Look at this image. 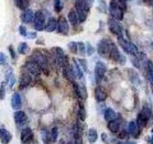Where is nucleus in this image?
<instances>
[{
    "instance_id": "obj_1",
    "label": "nucleus",
    "mask_w": 153,
    "mask_h": 144,
    "mask_svg": "<svg viewBox=\"0 0 153 144\" xmlns=\"http://www.w3.org/2000/svg\"><path fill=\"white\" fill-rule=\"evenodd\" d=\"M91 3L87 0H76V13L79 22H84L87 18L88 12L90 11Z\"/></svg>"
},
{
    "instance_id": "obj_2",
    "label": "nucleus",
    "mask_w": 153,
    "mask_h": 144,
    "mask_svg": "<svg viewBox=\"0 0 153 144\" xmlns=\"http://www.w3.org/2000/svg\"><path fill=\"white\" fill-rule=\"evenodd\" d=\"M31 60L33 62H35L36 64H38V66L40 67L41 70L44 72L45 74L49 73V62L47 60V57L45 56V54L39 50H35L33 52Z\"/></svg>"
},
{
    "instance_id": "obj_3",
    "label": "nucleus",
    "mask_w": 153,
    "mask_h": 144,
    "mask_svg": "<svg viewBox=\"0 0 153 144\" xmlns=\"http://www.w3.org/2000/svg\"><path fill=\"white\" fill-rule=\"evenodd\" d=\"M118 42L120 46L122 47V49L126 53V54L130 55L132 57H135L139 55V50L137 46L134 44L133 42L128 41L126 40H124L123 38H118Z\"/></svg>"
},
{
    "instance_id": "obj_4",
    "label": "nucleus",
    "mask_w": 153,
    "mask_h": 144,
    "mask_svg": "<svg viewBox=\"0 0 153 144\" xmlns=\"http://www.w3.org/2000/svg\"><path fill=\"white\" fill-rule=\"evenodd\" d=\"M112 41H110L107 38H102L98 42L97 45V50L98 54L104 59H109V54H110V47H111Z\"/></svg>"
},
{
    "instance_id": "obj_5",
    "label": "nucleus",
    "mask_w": 153,
    "mask_h": 144,
    "mask_svg": "<svg viewBox=\"0 0 153 144\" xmlns=\"http://www.w3.org/2000/svg\"><path fill=\"white\" fill-rule=\"evenodd\" d=\"M33 27L35 30L36 31H42L43 29L45 27V16H44V13L40 10L36 12L35 16H33Z\"/></svg>"
},
{
    "instance_id": "obj_6",
    "label": "nucleus",
    "mask_w": 153,
    "mask_h": 144,
    "mask_svg": "<svg viewBox=\"0 0 153 144\" xmlns=\"http://www.w3.org/2000/svg\"><path fill=\"white\" fill-rule=\"evenodd\" d=\"M108 29L109 31L111 32L114 35H116L118 37V38H123V27L121 25L119 20L115 18L110 17L108 19Z\"/></svg>"
},
{
    "instance_id": "obj_7",
    "label": "nucleus",
    "mask_w": 153,
    "mask_h": 144,
    "mask_svg": "<svg viewBox=\"0 0 153 144\" xmlns=\"http://www.w3.org/2000/svg\"><path fill=\"white\" fill-rule=\"evenodd\" d=\"M53 51H54V58L56 64L59 67L63 68L66 65V62H67V57L64 54V51L60 47H54L53 48Z\"/></svg>"
},
{
    "instance_id": "obj_8",
    "label": "nucleus",
    "mask_w": 153,
    "mask_h": 144,
    "mask_svg": "<svg viewBox=\"0 0 153 144\" xmlns=\"http://www.w3.org/2000/svg\"><path fill=\"white\" fill-rule=\"evenodd\" d=\"M23 69L25 71H27L28 73H30L32 76H36V77L39 76L42 72L41 68L38 66V64H36L35 62H33L32 60L29 61V62L27 61L25 62V64H24V66H23Z\"/></svg>"
},
{
    "instance_id": "obj_9",
    "label": "nucleus",
    "mask_w": 153,
    "mask_h": 144,
    "mask_svg": "<svg viewBox=\"0 0 153 144\" xmlns=\"http://www.w3.org/2000/svg\"><path fill=\"white\" fill-rule=\"evenodd\" d=\"M107 71V67L102 62H97L95 65V79L97 84H100V82L103 79V77Z\"/></svg>"
},
{
    "instance_id": "obj_10",
    "label": "nucleus",
    "mask_w": 153,
    "mask_h": 144,
    "mask_svg": "<svg viewBox=\"0 0 153 144\" xmlns=\"http://www.w3.org/2000/svg\"><path fill=\"white\" fill-rule=\"evenodd\" d=\"M109 14L112 18L117 19V20L121 21L123 18V10L119 6V5L115 4L113 2H110L109 5Z\"/></svg>"
},
{
    "instance_id": "obj_11",
    "label": "nucleus",
    "mask_w": 153,
    "mask_h": 144,
    "mask_svg": "<svg viewBox=\"0 0 153 144\" xmlns=\"http://www.w3.org/2000/svg\"><path fill=\"white\" fill-rule=\"evenodd\" d=\"M73 84V88L75 90V93L78 97L81 100H85L87 98V89H86V86L84 84H79L76 82H74Z\"/></svg>"
},
{
    "instance_id": "obj_12",
    "label": "nucleus",
    "mask_w": 153,
    "mask_h": 144,
    "mask_svg": "<svg viewBox=\"0 0 153 144\" xmlns=\"http://www.w3.org/2000/svg\"><path fill=\"white\" fill-rule=\"evenodd\" d=\"M13 119H14V122H16V124L18 127H22L24 125H26L28 117H27V114L25 112L18 110L13 113Z\"/></svg>"
},
{
    "instance_id": "obj_13",
    "label": "nucleus",
    "mask_w": 153,
    "mask_h": 144,
    "mask_svg": "<svg viewBox=\"0 0 153 144\" xmlns=\"http://www.w3.org/2000/svg\"><path fill=\"white\" fill-rule=\"evenodd\" d=\"M57 32L61 35H68L69 33V23L66 20V18L64 16H60L57 20Z\"/></svg>"
},
{
    "instance_id": "obj_14",
    "label": "nucleus",
    "mask_w": 153,
    "mask_h": 144,
    "mask_svg": "<svg viewBox=\"0 0 153 144\" xmlns=\"http://www.w3.org/2000/svg\"><path fill=\"white\" fill-rule=\"evenodd\" d=\"M63 76L65 79H67L69 82H71V83L76 82V76L74 66L72 64H66L63 67Z\"/></svg>"
},
{
    "instance_id": "obj_15",
    "label": "nucleus",
    "mask_w": 153,
    "mask_h": 144,
    "mask_svg": "<svg viewBox=\"0 0 153 144\" xmlns=\"http://www.w3.org/2000/svg\"><path fill=\"white\" fill-rule=\"evenodd\" d=\"M32 81H33L32 75L30 73H28L27 71L24 70L20 76V80H19V88L23 89V88H28V86L31 85Z\"/></svg>"
},
{
    "instance_id": "obj_16",
    "label": "nucleus",
    "mask_w": 153,
    "mask_h": 144,
    "mask_svg": "<svg viewBox=\"0 0 153 144\" xmlns=\"http://www.w3.org/2000/svg\"><path fill=\"white\" fill-rule=\"evenodd\" d=\"M33 134L30 127H25L24 129H22L20 134V139L23 144L30 143L33 140Z\"/></svg>"
},
{
    "instance_id": "obj_17",
    "label": "nucleus",
    "mask_w": 153,
    "mask_h": 144,
    "mask_svg": "<svg viewBox=\"0 0 153 144\" xmlns=\"http://www.w3.org/2000/svg\"><path fill=\"white\" fill-rule=\"evenodd\" d=\"M95 98L97 100V102H104L107 98V93L106 90H105L102 86H98L95 89Z\"/></svg>"
},
{
    "instance_id": "obj_18",
    "label": "nucleus",
    "mask_w": 153,
    "mask_h": 144,
    "mask_svg": "<svg viewBox=\"0 0 153 144\" xmlns=\"http://www.w3.org/2000/svg\"><path fill=\"white\" fill-rule=\"evenodd\" d=\"M13 139V134L10 133L7 129H0V141L2 144H9Z\"/></svg>"
},
{
    "instance_id": "obj_19",
    "label": "nucleus",
    "mask_w": 153,
    "mask_h": 144,
    "mask_svg": "<svg viewBox=\"0 0 153 144\" xmlns=\"http://www.w3.org/2000/svg\"><path fill=\"white\" fill-rule=\"evenodd\" d=\"M128 134L135 138H137L139 136H140V134H141L140 127L138 126V124L135 121L129 122V124H128Z\"/></svg>"
},
{
    "instance_id": "obj_20",
    "label": "nucleus",
    "mask_w": 153,
    "mask_h": 144,
    "mask_svg": "<svg viewBox=\"0 0 153 144\" xmlns=\"http://www.w3.org/2000/svg\"><path fill=\"white\" fill-rule=\"evenodd\" d=\"M33 16H35V13H33L31 9H26V10H24L23 13L21 14L20 17L23 23H32L33 19Z\"/></svg>"
},
{
    "instance_id": "obj_21",
    "label": "nucleus",
    "mask_w": 153,
    "mask_h": 144,
    "mask_svg": "<svg viewBox=\"0 0 153 144\" xmlns=\"http://www.w3.org/2000/svg\"><path fill=\"white\" fill-rule=\"evenodd\" d=\"M75 144H82L83 140H82V127L79 122H78L75 128Z\"/></svg>"
},
{
    "instance_id": "obj_22",
    "label": "nucleus",
    "mask_w": 153,
    "mask_h": 144,
    "mask_svg": "<svg viewBox=\"0 0 153 144\" xmlns=\"http://www.w3.org/2000/svg\"><path fill=\"white\" fill-rule=\"evenodd\" d=\"M121 57V53H120L118 47L116 46L114 42L111 43V47H110V54H109V59H111L113 62H118Z\"/></svg>"
},
{
    "instance_id": "obj_23",
    "label": "nucleus",
    "mask_w": 153,
    "mask_h": 144,
    "mask_svg": "<svg viewBox=\"0 0 153 144\" xmlns=\"http://www.w3.org/2000/svg\"><path fill=\"white\" fill-rule=\"evenodd\" d=\"M22 107V100H21V96L18 92H16L12 97V108L13 110H20Z\"/></svg>"
},
{
    "instance_id": "obj_24",
    "label": "nucleus",
    "mask_w": 153,
    "mask_h": 144,
    "mask_svg": "<svg viewBox=\"0 0 153 144\" xmlns=\"http://www.w3.org/2000/svg\"><path fill=\"white\" fill-rule=\"evenodd\" d=\"M57 27V20L55 17H51L48 19V21L45 24L44 30L48 33H52L54 32Z\"/></svg>"
},
{
    "instance_id": "obj_25",
    "label": "nucleus",
    "mask_w": 153,
    "mask_h": 144,
    "mask_svg": "<svg viewBox=\"0 0 153 144\" xmlns=\"http://www.w3.org/2000/svg\"><path fill=\"white\" fill-rule=\"evenodd\" d=\"M149 121V118H148L146 114H143L142 112H140L137 115V124L140 128H145L146 126L147 122Z\"/></svg>"
},
{
    "instance_id": "obj_26",
    "label": "nucleus",
    "mask_w": 153,
    "mask_h": 144,
    "mask_svg": "<svg viewBox=\"0 0 153 144\" xmlns=\"http://www.w3.org/2000/svg\"><path fill=\"white\" fill-rule=\"evenodd\" d=\"M120 127H121V123H120V121L117 118L114 119V120H111V121H109L108 124H107L108 130L113 134L118 133L119 130H120Z\"/></svg>"
},
{
    "instance_id": "obj_27",
    "label": "nucleus",
    "mask_w": 153,
    "mask_h": 144,
    "mask_svg": "<svg viewBox=\"0 0 153 144\" xmlns=\"http://www.w3.org/2000/svg\"><path fill=\"white\" fill-rule=\"evenodd\" d=\"M146 74L147 78L149 80L150 84L153 88V62L151 61H147L146 64Z\"/></svg>"
},
{
    "instance_id": "obj_28",
    "label": "nucleus",
    "mask_w": 153,
    "mask_h": 144,
    "mask_svg": "<svg viewBox=\"0 0 153 144\" xmlns=\"http://www.w3.org/2000/svg\"><path fill=\"white\" fill-rule=\"evenodd\" d=\"M117 118V113L115 112V110H112L111 108H107L104 112V119L106 120L107 122L111 121Z\"/></svg>"
},
{
    "instance_id": "obj_29",
    "label": "nucleus",
    "mask_w": 153,
    "mask_h": 144,
    "mask_svg": "<svg viewBox=\"0 0 153 144\" xmlns=\"http://www.w3.org/2000/svg\"><path fill=\"white\" fill-rule=\"evenodd\" d=\"M87 137H88V141H89V143L94 144L96 141L98 140V132H97V130L94 129V128L89 129L88 134H87Z\"/></svg>"
},
{
    "instance_id": "obj_30",
    "label": "nucleus",
    "mask_w": 153,
    "mask_h": 144,
    "mask_svg": "<svg viewBox=\"0 0 153 144\" xmlns=\"http://www.w3.org/2000/svg\"><path fill=\"white\" fill-rule=\"evenodd\" d=\"M73 66H74V69L76 72V76L78 79H82L83 77V71L81 69V67L79 64V62L76 61V59H73Z\"/></svg>"
},
{
    "instance_id": "obj_31",
    "label": "nucleus",
    "mask_w": 153,
    "mask_h": 144,
    "mask_svg": "<svg viewBox=\"0 0 153 144\" xmlns=\"http://www.w3.org/2000/svg\"><path fill=\"white\" fill-rule=\"evenodd\" d=\"M68 20L73 26H76V24H78V22H79L78 16H76V11L74 9L70 10L69 13H68Z\"/></svg>"
},
{
    "instance_id": "obj_32",
    "label": "nucleus",
    "mask_w": 153,
    "mask_h": 144,
    "mask_svg": "<svg viewBox=\"0 0 153 144\" xmlns=\"http://www.w3.org/2000/svg\"><path fill=\"white\" fill-rule=\"evenodd\" d=\"M14 4H16V6L19 10H21V11H24V10L28 9L29 0H14Z\"/></svg>"
},
{
    "instance_id": "obj_33",
    "label": "nucleus",
    "mask_w": 153,
    "mask_h": 144,
    "mask_svg": "<svg viewBox=\"0 0 153 144\" xmlns=\"http://www.w3.org/2000/svg\"><path fill=\"white\" fill-rule=\"evenodd\" d=\"M87 113H86V110L84 108L83 104H81L80 102L79 103V117L80 121H85Z\"/></svg>"
},
{
    "instance_id": "obj_34",
    "label": "nucleus",
    "mask_w": 153,
    "mask_h": 144,
    "mask_svg": "<svg viewBox=\"0 0 153 144\" xmlns=\"http://www.w3.org/2000/svg\"><path fill=\"white\" fill-rule=\"evenodd\" d=\"M29 46L26 42H21V43H19V45H18V48H17V51L19 54H21V55H26L27 53L29 52Z\"/></svg>"
},
{
    "instance_id": "obj_35",
    "label": "nucleus",
    "mask_w": 153,
    "mask_h": 144,
    "mask_svg": "<svg viewBox=\"0 0 153 144\" xmlns=\"http://www.w3.org/2000/svg\"><path fill=\"white\" fill-rule=\"evenodd\" d=\"M51 134V139H52V143L56 142L57 138H59V128L57 127H54L50 132Z\"/></svg>"
},
{
    "instance_id": "obj_36",
    "label": "nucleus",
    "mask_w": 153,
    "mask_h": 144,
    "mask_svg": "<svg viewBox=\"0 0 153 144\" xmlns=\"http://www.w3.org/2000/svg\"><path fill=\"white\" fill-rule=\"evenodd\" d=\"M68 49L72 54H78V42L71 41L68 43Z\"/></svg>"
},
{
    "instance_id": "obj_37",
    "label": "nucleus",
    "mask_w": 153,
    "mask_h": 144,
    "mask_svg": "<svg viewBox=\"0 0 153 144\" xmlns=\"http://www.w3.org/2000/svg\"><path fill=\"white\" fill-rule=\"evenodd\" d=\"M78 54L84 56L86 54V48H85V44L82 41H79L78 42Z\"/></svg>"
},
{
    "instance_id": "obj_38",
    "label": "nucleus",
    "mask_w": 153,
    "mask_h": 144,
    "mask_svg": "<svg viewBox=\"0 0 153 144\" xmlns=\"http://www.w3.org/2000/svg\"><path fill=\"white\" fill-rule=\"evenodd\" d=\"M42 140L45 144H50L52 142V139H51V134L49 132H43L42 134Z\"/></svg>"
},
{
    "instance_id": "obj_39",
    "label": "nucleus",
    "mask_w": 153,
    "mask_h": 144,
    "mask_svg": "<svg viewBox=\"0 0 153 144\" xmlns=\"http://www.w3.org/2000/svg\"><path fill=\"white\" fill-rule=\"evenodd\" d=\"M54 8L56 13H59L62 9H63V4H62V0H55L54 1Z\"/></svg>"
},
{
    "instance_id": "obj_40",
    "label": "nucleus",
    "mask_w": 153,
    "mask_h": 144,
    "mask_svg": "<svg viewBox=\"0 0 153 144\" xmlns=\"http://www.w3.org/2000/svg\"><path fill=\"white\" fill-rule=\"evenodd\" d=\"M141 112L143 113V114H146V116L148 117V118H151L152 117V112H151V109L149 108V107H147V106L146 105H145V106H143V109H142V110H141Z\"/></svg>"
},
{
    "instance_id": "obj_41",
    "label": "nucleus",
    "mask_w": 153,
    "mask_h": 144,
    "mask_svg": "<svg viewBox=\"0 0 153 144\" xmlns=\"http://www.w3.org/2000/svg\"><path fill=\"white\" fill-rule=\"evenodd\" d=\"M5 97H6V84L3 82L0 86V100H4Z\"/></svg>"
},
{
    "instance_id": "obj_42",
    "label": "nucleus",
    "mask_w": 153,
    "mask_h": 144,
    "mask_svg": "<svg viewBox=\"0 0 153 144\" xmlns=\"http://www.w3.org/2000/svg\"><path fill=\"white\" fill-rule=\"evenodd\" d=\"M85 48H86V54H87L88 56H92L94 54L95 52V48L91 45V43L87 42L85 44Z\"/></svg>"
},
{
    "instance_id": "obj_43",
    "label": "nucleus",
    "mask_w": 153,
    "mask_h": 144,
    "mask_svg": "<svg viewBox=\"0 0 153 144\" xmlns=\"http://www.w3.org/2000/svg\"><path fill=\"white\" fill-rule=\"evenodd\" d=\"M79 64L81 67V69H82V71L84 72H88V67H87V62H86V60L84 59H79Z\"/></svg>"
},
{
    "instance_id": "obj_44",
    "label": "nucleus",
    "mask_w": 153,
    "mask_h": 144,
    "mask_svg": "<svg viewBox=\"0 0 153 144\" xmlns=\"http://www.w3.org/2000/svg\"><path fill=\"white\" fill-rule=\"evenodd\" d=\"M106 4H105V2L103 1V0H99V10L100 12L102 13H106L107 9H106Z\"/></svg>"
},
{
    "instance_id": "obj_45",
    "label": "nucleus",
    "mask_w": 153,
    "mask_h": 144,
    "mask_svg": "<svg viewBox=\"0 0 153 144\" xmlns=\"http://www.w3.org/2000/svg\"><path fill=\"white\" fill-rule=\"evenodd\" d=\"M129 136V134L127 131H126V130H123V131H121L119 134H118V138L119 139H126Z\"/></svg>"
},
{
    "instance_id": "obj_46",
    "label": "nucleus",
    "mask_w": 153,
    "mask_h": 144,
    "mask_svg": "<svg viewBox=\"0 0 153 144\" xmlns=\"http://www.w3.org/2000/svg\"><path fill=\"white\" fill-rule=\"evenodd\" d=\"M100 137H102V142H104L105 144H110V142H111V140H110V138L106 133H102L100 134Z\"/></svg>"
},
{
    "instance_id": "obj_47",
    "label": "nucleus",
    "mask_w": 153,
    "mask_h": 144,
    "mask_svg": "<svg viewBox=\"0 0 153 144\" xmlns=\"http://www.w3.org/2000/svg\"><path fill=\"white\" fill-rule=\"evenodd\" d=\"M7 62V58L6 55L3 52H0V65H5Z\"/></svg>"
},
{
    "instance_id": "obj_48",
    "label": "nucleus",
    "mask_w": 153,
    "mask_h": 144,
    "mask_svg": "<svg viewBox=\"0 0 153 144\" xmlns=\"http://www.w3.org/2000/svg\"><path fill=\"white\" fill-rule=\"evenodd\" d=\"M19 34L23 37H27L28 35V32H27V29L24 25H20L19 26Z\"/></svg>"
},
{
    "instance_id": "obj_49",
    "label": "nucleus",
    "mask_w": 153,
    "mask_h": 144,
    "mask_svg": "<svg viewBox=\"0 0 153 144\" xmlns=\"http://www.w3.org/2000/svg\"><path fill=\"white\" fill-rule=\"evenodd\" d=\"M9 51H10V54H11L12 59H16V51H14L13 45H10V46H9Z\"/></svg>"
},
{
    "instance_id": "obj_50",
    "label": "nucleus",
    "mask_w": 153,
    "mask_h": 144,
    "mask_svg": "<svg viewBox=\"0 0 153 144\" xmlns=\"http://www.w3.org/2000/svg\"><path fill=\"white\" fill-rule=\"evenodd\" d=\"M126 56H123V54H121V57H120V60H119V64H122V65H123V64H126Z\"/></svg>"
},
{
    "instance_id": "obj_51",
    "label": "nucleus",
    "mask_w": 153,
    "mask_h": 144,
    "mask_svg": "<svg viewBox=\"0 0 153 144\" xmlns=\"http://www.w3.org/2000/svg\"><path fill=\"white\" fill-rule=\"evenodd\" d=\"M113 143L114 144H137L136 142H134V141H124V142H122V141H118V140H113Z\"/></svg>"
},
{
    "instance_id": "obj_52",
    "label": "nucleus",
    "mask_w": 153,
    "mask_h": 144,
    "mask_svg": "<svg viewBox=\"0 0 153 144\" xmlns=\"http://www.w3.org/2000/svg\"><path fill=\"white\" fill-rule=\"evenodd\" d=\"M147 5H149L150 7H152L153 8V0H143Z\"/></svg>"
},
{
    "instance_id": "obj_53",
    "label": "nucleus",
    "mask_w": 153,
    "mask_h": 144,
    "mask_svg": "<svg viewBox=\"0 0 153 144\" xmlns=\"http://www.w3.org/2000/svg\"><path fill=\"white\" fill-rule=\"evenodd\" d=\"M146 141L149 144H153V136H147L146 137Z\"/></svg>"
},
{
    "instance_id": "obj_54",
    "label": "nucleus",
    "mask_w": 153,
    "mask_h": 144,
    "mask_svg": "<svg viewBox=\"0 0 153 144\" xmlns=\"http://www.w3.org/2000/svg\"><path fill=\"white\" fill-rule=\"evenodd\" d=\"M30 37L31 38H35L36 37V33H30V34H29L28 33V35H27V37Z\"/></svg>"
},
{
    "instance_id": "obj_55",
    "label": "nucleus",
    "mask_w": 153,
    "mask_h": 144,
    "mask_svg": "<svg viewBox=\"0 0 153 144\" xmlns=\"http://www.w3.org/2000/svg\"><path fill=\"white\" fill-rule=\"evenodd\" d=\"M67 144H75V143H74L73 141H69V142H68V143H67Z\"/></svg>"
},
{
    "instance_id": "obj_56",
    "label": "nucleus",
    "mask_w": 153,
    "mask_h": 144,
    "mask_svg": "<svg viewBox=\"0 0 153 144\" xmlns=\"http://www.w3.org/2000/svg\"><path fill=\"white\" fill-rule=\"evenodd\" d=\"M60 144H66V143H65L64 141H61V142H60Z\"/></svg>"
},
{
    "instance_id": "obj_57",
    "label": "nucleus",
    "mask_w": 153,
    "mask_h": 144,
    "mask_svg": "<svg viewBox=\"0 0 153 144\" xmlns=\"http://www.w3.org/2000/svg\"><path fill=\"white\" fill-rule=\"evenodd\" d=\"M151 133L153 134V127H152V129H151Z\"/></svg>"
}]
</instances>
